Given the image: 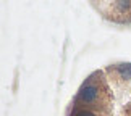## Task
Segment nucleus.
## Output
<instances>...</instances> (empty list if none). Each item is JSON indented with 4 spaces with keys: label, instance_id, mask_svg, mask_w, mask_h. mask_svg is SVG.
I'll list each match as a JSON object with an SVG mask.
<instances>
[{
    "label": "nucleus",
    "instance_id": "7ed1b4c3",
    "mask_svg": "<svg viewBox=\"0 0 131 116\" xmlns=\"http://www.w3.org/2000/svg\"><path fill=\"white\" fill-rule=\"evenodd\" d=\"M89 7L94 10L102 19L113 24H131V0H91Z\"/></svg>",
    "mask_w": 131,
    "mask_h": 116
},
{
    "label": "nucleus",
    "instance_id": "20e7f679",
    "mask_svg": "<svg viewBox=\"0 0 131 116\" xmlns=\"http://www.w3.org/2000/svg\"><path fill=\"white\" fill-rule=\"evenodd\" d=\"M117 116H131V95L120 107H117Z\"/></svg>",
    "mask_w": 131,
    "mask_h": 116
},
{
    "label": "nucleus",
    "instance_id": "f257e3e1",
    "mask_svg": "<svg viewBox=\"0 0 131 116\" xmlns=\"http://www.w3.org/2000/svg\"><path fill=\"white\" fill-rule=\"evenodd\" d=\"M67 116H117V100L104 69L81 82L67 108Z\"/></svg>",
    "mask_w": 131,
    "mask_h": 116
},
{
    "label": "nucleus",
    "instance_id": "f03ea898",
    "mask_svg": "<svg viewBox=\"0 0 131 116\" xmlns=\"http://www.w3.org/2000/svg\"><path fill=\"white\" fill-rule=\"evenodd\" d=\"M110 87L113 90L117 107H120L131 95V63H113L104 68Z\"/></svg>",
    "mask_w": 131,
    "mask_h": 116
}]
</instances>
